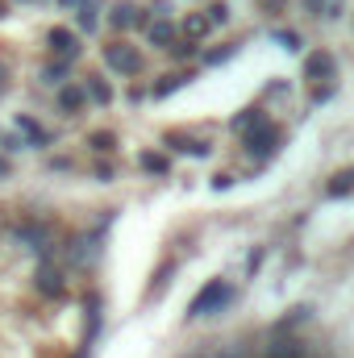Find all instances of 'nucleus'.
Wrapping results in <instances>:
<instances>
[{"label": "nucleus", "mask_w": 354, "mask_h": 358, "mask_svg": "<svg viewBox=\"0 0 354 358\" xmlns=\"http://www.w3.org/2000/svg\"><path fill=\"white\" fill-rule=\"evenodd\" d=\"M267 358H304V346H300V342H292V338H283V342H271Z\"/></svg>", "instance_id": "obj_7"}, {"label": "nucleus", "mask_w": 354, "mask_h": 358, "mask_svg": "<svg viewBox=\"0 0 354 358\" xmlns=\"http://www.w3.org/2000/svg\"><path fill=\"white\" fill-rule=\"evenodd\" d=\"M80 25H84V29L96 25V4H92V0H80Z\"/></svg>", "instance_id": "obj_17"}, {"label": "nucleus", "mask_w": 354, "mask_h": 358, "mask_svg": "<svg viewBox=\"0 0 354 358\" xmlns=\"http://www.w3.org/2000/svg\"><path fill=\"white\" fill-rule=\"evenodd\" d=\"M304 4H309L317 17H338V13H342V0H304Z\"/></svg>", "instance_id": "obj_12"}, {"label": "nucleus", "mask_w": 354, "mask_h": 358, "mask_svg": "<svg viewBox=\"0 0 354 358\" xmlns=\"http://www.w3.org/2000/svg\"><path fill=\"white\" fill-rule=\"evenodd\" d=\"M150 42H155V46H167V50H171V42H176V25H167V21L150 25Z\"/></svg>", "instance_id": "obj_9"}, {"label": "nucleus", "mask_w": 354, "mask_h": 358, "mask_svg": "<svg viewBox=\"0 0 354 358\" xmlns=\"http://www.w3.org/2000/svg\"><path fill=\"white\" fill-rule=\"evenodd\" d=\"M92 146H96V150H108V146H113V134H92Z\"/></svg>", "instance_id": "obj_23"}, {"label": "nucleus", "mask_w": 354, "mask_h": 358, "mask_svg": "<svg viewBox=\"0 0 354 358\" xmlns=\"http://www.w3.org/2000/svg\"><path fill=\"white\" fill-rule=\"evenodd\" d=\"M59 4H63V8H76V4H80V0H59Z\"/></svg>", "instance_id": "obj_25"}, {"label": "nucleus", "mask_w": 354, "mask_h": 358, "mask_svg": "<svg viewBox=\"0 0 354 358\" xmlns=\"http://www.w3.org/2000/svg\"><path fill=\"white\" fill-rule=\"evenodd\" d=\"M134 21H138V25H146V17H142V13H134V4H117V8H113V25H134Z\"/></svg>", "instance_id": "obj_8"}, {"label": "nucleus", "mask_w": 354, "mask_h": 358, "mask_svg": "<svg viewBox=\"0 0 354 358\" xmlns=\"http://www.w3.org/2000/svg\"><path fill=\"white\" fill-rule=\"evenodd\" d=\"M63 76H67V63H55V67L46 71V84H63Z\"/></svg>", "instance_id": "obj_22"}, {"label": "nucleus", "mask_w": 354, "mask_h": 358, "mask_svg": "<svg viewBox=\"0 0 354 358\" xmlns=\"http://www.w3.org/2000/svg\"><path fill=\"white\" fill-rule=\"evenodd\" d=\"M213 358H242L238 350H225V355H213Z\"/></svg>", "instance_id": "obj_24"}, {"label": "nucleus", "mask_w": 354, "mask_h": 358, "mask_svg": "<svg viewBox=\"0 0 354 358\" xmlns=\"http://www.w3.org/2000/svg\"><path fill=\"white\" fill-rule=\"evenodd\" d=\"M4 171H8V167H4V159H0V176H4Z\"/></svg>", "instance_id": "obj_26"}, {"label": "nucleus", "mask_w": 354, "mask_h": 358, "mask_svg": "<svg viewBox=\"0 0 354 358\" xmlns=\"http://www.w3.org/2000/svg\"><path fill=\"white\" fill-rule=\"evenodd\" d=\"M275 42H279V46H288V50H300V38H296V34H288V29H279V34H275Z\"/></svg>", "instance_id": "obj_21"}, {"label": "nucleus", "mask_w": 354, "mask_h": 358, "mask_svg": "<svg viewBox=\"0 0 354 358\" xmlns=\"http://www.w3.org/2000/svg\"><path fill=\"white\" fill-rule=\"evenodd\" d=\"M325 76H334V55L330 50H313L304 59V80H325Z\"/></svg>", "instance_id": "obj_4"}, {"label": "nucleus", "mask_w": 354, "mask_h": 358, "mask_svg": "<svg viewBox=\"0 0 354 358\" xmlns=\"http://www.w3.org/2000/svg\"><path fill=\"white\" fill-rule=\"evenodd\" d=\"M167 146H179V150H183V155H196V159H204V155H208V142H187V138H167Z\"/></svg>", "instance_id": "obj_10"}, {"label": "nucleus", "mask_w": 354, "mask_h": 358, "mask_svg": "<svg viewBox=\"0 0 354 358\" xmlns=\"http://www.w3.org/2000/svg\"><path fill=\"white\" fill-rule=\"evenodd\" d=\"M354 192V171H346V176H334V183H330V196H351Z\"/></svg>", "instance_id": "obj_13"}, {"label": "nucleus", "mask_w": 354, "mask_h": 358, "mask_svg": "<svg viewBox=\"0 0 354 358\" xmlns=\"http://www.w3.org/2000/svg\"><path fill=\"white\" fill-rule=\"evenodd\" d=\"M225 21H229V8L225 4H213L208 8V25H225Z\"/></svg>", "instance_id": "obj_19"}, {"label": "nucleus", "mask_w": 354, "mask_h": 358, "mask_svg": "<svg viewBox=\"0 0 354 358\" xmlns=\"http://www.w3.org/2000/svg\"><path fill=\"white\" fill-rule=\"evenodd\" d=\"M38 292L42 296H63V279H59V271H38Z\"/></svg>", "instance_id": "obj_6"}, {"label": "nucleus", "mask_w": 354, "mask_h": 358, "mask_svg": "<svg viewBox=\"0 0 354 358\" xmlns=\"http://www.w3.org/2000/svg\"><path fill=\"white\" fill-rule=\"evenodd\" d=\"M246 150L255 155V159H271L275 150H279V134L271 129V125H255V129H246Z\"/></svg>", "instance_id": "obj_2"}, {"label": "nucleus", "mask_w": 354, "mask_h": 358, "mask_svg": "<svg viewBox=\"0 0 354 358\" xmlns=\"http://www.w3.org/2000/svg\"><path fill=\"white\" fill-rule=\"evenodd\" d=\"M50 46H55L59 55H67V59L80 55V38H76L71 29H50Z\"/></svg>", "instance_id": "obj_5"}, {"label": "nucleus", "mask_w": 354, "mask_h": 358, "mask_svg": "<svg viewBox=\"0 0 354 358\" xmlns=\"http://www.w3.org/2000/svg\"><path fill=\"white\" fill-rule=\"evenodd\" d=\"M59 104H63L67 113H76V108L84 104V92H80V88H63V92H59Z\"/></svg>", "instance_id": "obj_14"}, {"label": "nucleus", "mask_w": 354, "mask_h": 358, "mask_svg": "<svg viewBox=\"0 0 354 358\" xmlns=\"http://www.w3.org/2000/svg\"><path fill=\"white\" fill-rule=\"evenodd\" d=\"M183 29H187V38H200V34L208 29V21H204V17H187V25H183Z\"/></svg>", "instance_id": "obj_20"}, {"label": "nucleus", "mask_w": 354, "mask_h": 358, "mask_svg": "<svg viewBox=\"0 0 354 358\" xmlns=\"http://www.w3.org/2000/svg\"><path fill=\"white\" fill-rule=\"evenodd\" d=\"M0 17H4V0H0Z\"/></svg>", "instance_id": "obj_27"}, {"label": "nucleus", "mask_w": 354, "mask_h": 358, "mask_svg": "<svg viewBox=\"0 0 354 358\" xmlns=\"http://www.w3.org/2000/svg\"><path fill=\"white\" fill-rule=\"evenodd\" d=\"M259 121H263V117H259V108H246V113H238V117H234V121H229V125H234V129H238V134H246V129H255V125H259Z\"/></svg>", "instance_id": "obj_11"}, {"label": "nucleus", "mask_w": 354, "mask_h": 358, "mask_svg": "<svg viewBox=\"0 0 354 358\" xmlns=\"http://www.w3.org/2000/svg\"><path fill=\"white\" fill-rule=\"evenodd\" d=\"M142 167L155 171V176H163V171H167V159H163V155H142Z\"/></svg>", "instance_id": "obj_16"}, {"label": "nucleus", "mask_w": 354, "mask_h": 358, "mask_svg": "<svg viewBox=\"0 0 354 358\" xmlns=\"http://www.w3.org/2000/svg\"><path fill=\"white\" fill-rule=\"evenodd\" d=\"M88 96H92V100H104V104H108V100H113V88H108V84H100V80H92Z\"/></svg>", "instance_id": "obj_18"}, {"label": "nucleus", "mask_w": 354, "mask_h": 358, "mask_svg": "<svg viewBox=\"0 0 354 358\" xmlns=\"http://www.w3.org/2000/svg\"><path fill=\"white\" fill-rule=\"evenodd\" d=\"M104 63H108L113 71H125V76H138V67H142V59H138L134 46H108V50H104Z\"/></svg>", "instance_id": "obj_3"}, {"label": "nucleus", "mask_w": 354, "mask_h": 358, "mask_svg": "<svg viewBox=\"0 0 354 358\" xmlns=\"http://www.w3.org/2000/svg\"><path fill=\"white\" fill-rule=\"evenodd\" d=\"M234 300V287L229 283H221V279H213L208 287H200L196 292V300L187 304V317H208V313H217L221 304H229Z\"/></svg>", "instance_id": "obj_1"}, {"label": "nucleus", "mask_w": 354, "mask_h": 358, "mask_svg": "<svg viewBox=\"0 0 354 358\" xmlns=\"http://www.w3.org/2000/svg\"><path fill=\"white\" fill-rule=\"evenodd\" d=\"M17 125H21V129L29 134V142H46V129H42V125H34L29 117H17Z\"/></svg>", "instance_id": "obj_15"}]
</instances>
